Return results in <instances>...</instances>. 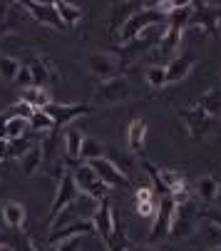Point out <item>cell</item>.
Here are the masks:
<instances>
[{"label":"cell","instance_id":"6da1fadb","mask_svg":"<svg viewBox=\"0 0 221 251\" xmlns=\"http://www.w3.org/2000/svg\"><path fill=\"white\" fill-rule=\"evenodd\" d=\"M162 23H167V15H162V13H159L157 8H152V5H144L142 10H137V13L120 27L117 40H120V45H127V43L137 40L139 35H144L149 27L162 25Z\"/></svg>","mask_w":221,"mask_h":251},{"label":"cell","instance_id":"7a4b0ae2","mask_svg":"<svg viewBox=\"0 0 221 251\" xmlns=\"http://www.w3.org/2000/svg\"><path fill=\"white\" fill-rule=\"evenodd\" d=\"M199 206L194 204V199L189 201H184V204H176L174 206V219H172V231L169 236H176V239H184V236H189L196 224H199Z\"/></svg>","mask_w":221,"mask_h":251},{"label":"cell","instance_id":"3957f363","mask_svg":"<svg viewBox=\"0 0 221 251\" xmlns=\"http://www.w3.org/2000/svg\"><path fill=\"white\" fill-rule=\"evenodd\" d=\"M70 172H72V176H75V184H77L80 194H87V197H92L95 201H102V199L107 197V189H109V187H104V184L99 182V176L95 174V169H92L87 162H80L75 169H70Z\"/></svg>","mask_w":221,"mask_h":251},{"label":"cell","instance_id":"277c9868","mask_svg":"<svg viewBox=\"0 0 221 251\" xmlns=\"http://www.w3.org/2000/svg\"><path fill=\"white\" fill-rule=\"evenodd\" d=\"M176 117L187 125V129H189V134L192 137H209L216 127H219V120H214V117H209L201 107H187V110H179L176 112Z\"/></svg>","mask_w":221,"mask_h":251},{"label":"cell","instance_id":"5b68a950","mask_svg":"<svg viewBox=\"0 0 221 251\" xmlns=\"http://www.w3.org/2000/svg\"><path fill=\"white\" fill-rule=\"evenodd\" d=\"M87 70L99 82H107V80H115L120 75L122 62L115 55H107V52H90L87 55Z\"/></svg>","mask_w":221,"mask_h":251},{"label":"cell","instance_id":"8992f818","mask_svg":"<svg viewBox=\"0 0 221 251\" xmlns=\"http://www.w3.org/2000/svg\"><path fill=\"white\" fill-rule=\"evenodd\" d=\"M129 95H132V90H129L127 77H115V80L99 82V87L95 90V102L97 104H117V102L129 100Z\"/></svg>","mask_w":221,"mask_h":251},{"label":"cell","instance_id":"52a82bcc","mask_svg":"<svg viewBox=\"0 0 221 251\" xmlns=\"http://www.w3.org/2000/svg\"><path fill=\"white\" fill-rule=\"evenodd\" d=\"M174 206L176 204L172 201V197H164L159 201V211H157V217L152 219V229H149V236H147V241H149V244H157V241H162V239L169 236L172 219H174Z\"/></svg>","mask_w":221,"mask_h":251},{"label":"cell","instance_id":"ba28073f","mask_svg":"<svg viewBox=\"0 0 221 251\" xmlns=\"http://www.w3.org/2000/svg\"><path fill=\"white\" fill-rule=\"evenodd\" d=\"M80 197V189H77V184H75V176H72V172L67 169L65 172V176L60 179V184H57V192H55V199H52V206H50V217H48V222H52L57 214L67 206V204H72Z\"/></svg>","mask_w":221,"mask_h":251},{"label":"cell","instance_id":"9c48e42d","mask_svg":"<svg viewBox=\"0 0 221 251\" xmlns=\"http://www.w3.org/2000/svg\"><path fill=\"white\" fill-rule=\"evenodd\" d=\"M45 112L50 115V120L55 122V129L67 127L72 120H77L82 115H90L92 107L90 104H65V102H52L45 107Z\"/></svg>","mask_w":221,"mask_h":251},{"label":"cell","instance_id":"30bf717a","mask_svg":"<svg viewBox=\"0 0 221 251\" xmlns=\"http://www.w3.org/2000/svg\"><path fill=\"white\" fill-rule=\"evenodd\" d=\"M92 224H95V234H97L102 241H107L109 236H112V231L117 229L115 209H112V199H109V197H104V199L97 204V209H95V214H92Z\"/></svg>","mask_w":221,"mask_h":251},{"label":"cell","instance_id":"8fae6325","mask_svg":"<svg viewBox=\"0 0 221 251\" xmlns=\"http://www.w3.org/2000/svg\"><path fill=\"white\" fill-rule=\"evenodd\" d=\"M92 169H95V174L99 176V182L104 184V187H129L132 184V179L129 176H124L112 162H109L107 157H99V159H92V162H87Z\"/></svg>","mask_w":221,"mask_h":251},{"label":"cell","instance_id":"7c38bea8","mask_svg":"<svg viewBox=\"0 0 221 251\" xmlns=\"http://www.w3.org/2000/svg\"><path fill=\"white\" fill-rule=\"evenodd\" d=\"M23 8L30 13L32 20H38V23L52 27V30H67L57 8H55V3H23Z\"/></svg>","mask_w":221,"mask_h":251},{"label":"cell","instance_id":"4fadbf2b","mask_svg":"<svg viewBox=\"0 0 221 251\" xmlns=\"http://www.w3.org/2000/svg\"><path fill=\"white\" fill-rule=\"evenodd\" d=\"M194 52H181L176 57L169 60V65L164 67L167 70V85L169 82H181L184 77H189V73L194 70Z\"/></svg>","mask_w":221,"mask_h":251},{"label":"cell","instance_id":"5bb4252c","mask_svg":"<svg viewBox=\"0 0 221 251\" xmlns=\"http://www.w3.org/2000/svg\"><path fill=\"white\" fill-rule=\"evenodd\" d=\"M82 142H85V134L75 127H67L65 132V167L75 169L82 159H80V150H82Z\"/></svg>","mask_w":221,"mask_h":251},{"label":"cell","instance_id":"9a60e30c","mask_svg":"<svg viewBox=\"0 0 221 251\" xmlns=\"http://www.w3.org/2000/svg\"><path fill=\"white\" fill-rule=\"evenodd\" d=\"M159 40L162 38H152V35H139L137 40H132V43H127V45H120L117 48V55H122V57H139V55H147L149 50H154L157 45H159Z\"/></svg>","mask_w":221,"mask_h":251},{"label":"cell","instance_id":"2e32d148","mask_svg":"<svg viewBox=\"0 0 221 251\" xmlns=\"http://www.w3.org/2000/svg\"><path fill=\"white\" fill-rule=\"evenodd\" d=\"M25 65L30 67V73H32V87H43V90H45L48 82L57 80L52 65H50L45 57H32V60H27Z\"/></svg>","mask_w":221,"mask_h":251},{"label":"cell","instance_id":"e0dca14e","mask_svg":"<svg viewBox=\"0 0 221 251\" xmlns=\"http://www.w3.org/2000/svg\"><path fill=\"white\" fill-rule=\"evenodd\" d=\"M144 5H137V3H115L112 5V18H109V32H120V27L137 13V10H142Z\"/></svg>","mask_w":221,"mask_h":251},{"label":"cell","instance_id":"ac0fdd59","mask_svg":"<svg viewBox=\"0 0 221 251\" xmlns=\"http://www.w3.org/2000/svg\"><path fill=\"white\" fill-rule=\"evenodd\" d=\"M181 40H184V32L167 25V30L162 32V40L157 45V52H162L164 57H176V50H179Z\"/></svg>","mask_w":221,"mask_h":251},{"label":"cell","instance_id":"d6986e66","mask_svg":"<svg viewBox=\"0 0 221 251\" xmlns=\"http://www.w3.org/2000/svg\"><path fill=\"white\" fill-rule=\"evenodd\" d=\"M0 244H3L5 251H38L32 246L30 236L23 234L20 229H10L8 234H3V236H0Z\"/></svg>","mask_w":221,"mask_h":251},{"label":"cell","instance_id":"ffe728a7","mask_svg":"<svg viewBox=\"0 0 221 251\" xmlns=\"http://www.w3.org/2000/svg\"><path fill=\"white\" fill-rule=\"evenodd\" d=\"M219 192H221V182H219L214 174H204V176L196 179V197H199L204 204L214 201V199L219 197Z\"/></svg>","mask_w":221,"mask_h":251},{"label":"cell","instance_id":"44dd1931","mask_svg":"<svg viewBox=\"0 0 221 251\" xmlns=\"http://www.w3.org/2000/svg\"><path fill=\"white\" fill-rule=\"evenodd\" d=\"M20 100L27 102L32 110H45L48 104H52L50 92L43 90V87H27V90H23V97H20Z\"/></svg>","mask_w":221,"mask_h":251},{"label":"cell","instance_id":"7402d4cb","mask_svg":"<svg viewBox=\"0 0 221 251\" xmlns=\"http://www.w3.org/2000/svg\"><path fill=\"white\" fill-rule=\"evenodd\" d=\"M196 107H201L209 117L219 120V117H221V90H209V92H204L201 100L196 102Z\"/></svg>","mask_w":221,"mask_h":251},{"label":"cell","instance_id":"603a6c76","mask_svg":"<svg viewBox=\"0 0 221 251\" xmlns=\"http://www.w3.org/2000/svg\"><path fill=\"white\" fill-rule=\"evenodd\" d=\"M20 167H23V172H25L27 176L43 169V152H40V145H32V147L25 152V157L20 159Z\"/></svg>","mask_w":221,"mask_h":251},{"label":"cell","instance_id":"cb8c5ba5","mask_svg":"<svg viewBox=\"0 0 221 251\" xmlns=\"http://www.w3.org/2000/svg\"><path fill=\"white\" fill-rule=\"evenodd\" d=\"M129 137V150L132 152H142L144 150V137H147V122L144 120H134L127 129Z\"/></svg>","mask_w":221,"mask_h":251},{"label":"cell","instance_id":"d4e9b609","mask_svg":"<svg viewBox=\"0 0 221 251\" xmlns=\"http://www.w3.org/2000/svg\"><path fill=\"white\" fill-rule=\"evenodd\" d=\"M3 222L10 229H20L23 222H25V209L18 201H5V206H3Z\"/></svg>","mask_w":221,"mask_h":251},{"label":"cell","instance_id":"484cf974","mask_svg":"<svg viewBox=\"0 0 221 251\" xmlns=\"http://www.w3.org/2000/svg\"><path fill=\"white\" fill-rule=\"evenodd\" d=\"M55 8H57V13H60V18H62V23H65L67 30L75 27V25L82 20V10H80L77 5H72V3H65V0H60V3H55Z\"/></svg>","mask_w":221,"mask_h":251},{"label":"cell","instance_id":"4316f807","mask_svg":"<svg viewBox=\"0 0 221 251\" xmlns=\"http://www.w3.org/2000/svg\"><path fill=\"white\" fill-rule=\"evenodd\" d=\"M104 154H107V150H104V145H102L99 139L85 137L82 150H80V159H82V162H92V159H99V157H104Z\"/></svg>","mask_w":221,"mask_h":251},{"label":"cell","instance_id":"83f0119b","mask_svg":"<svg viewBox=\"0 0 221 251\" xmlns=\"http://www.w3.org/2000/svg\"><path fill=\"white\" fill-rule=\"evenodd\" d=\"M27 125H30V129H35V132H52V129H55V122L50 120V115H48L45 110H35L32 117L27 120Z\"/></svg>","mask_w":221,"mask_h":251},{"label":"cell","instance_id":"f1b7e54d","mask_svg":"<svg viewBox=\"0 0 221 251\" xmlns=\"http://www.w3.org/2000/svg\"><path fill=\"white\" fill-rule=\"evenodd\" d=\"M20 65L23 62L18 57H13V55H0V77L3 80H15Z\"/></svg>","mask_w":221,"mask_h":251},{"label":"cell","instance_id":"f546056e","mask_svg":"<svg viewBox=\"0 0 221 251\" xmlns=\"http://www.w3.org/2000/svg\"><path fill=\"white\" fill-rule=\"evenodd\" d=\"M109 162H112L124 176H129L132 172H134V157H129V154H124V152H109V157H107Z\"/></svg>","mask_w":221,"mask_h":251},{"label":"cell","instance_id":"4dcf8cb0","mask_svg":"<svg viewBox=\"0 0 221 251\" xmlns=\"http://www.w3.org/2000/svg\"><path fill=\"white\" fill-rule=\"evenodd\" d=\"M30 129L27 120H20V117H10L8 120V129H5V139H18V137H25V132Z\"/></svg>","mask_w":221,"mask_h":251},{"label":"cell","instance_id":"1f68e13d","mask_svg":"<svg viewBox=\"0 0 221 251\" xmlns=\"http://www.w3.org/2000/svg\"><path fill=\"white\" fill-rule=\"evenodd\" d=\"M147 82H149L152 87L162 90L167 85V70L162 65H152V67H147Z\"/></svg>","mask_w":221,"mask_h":251},{"label":"cell","instance_id":"d6a6232c","mask_svg":"<svg viewBox=\"0 0 221 251\" xmlns=\"http://www.w3.org/2000/svg\"><path fill=\"white\" fill-rule=\"evenodd\" d=\"M32 147L30 137H18V139H10V159H23L25 152Z\"/></svg>","mask_w":221,"mask_h":251},{"label":"cell","instance_id":"836d02e7","mask_svg":"<svg viewBox=\"0 0 221 251\" xmlns=\"http://www.w3.org/2000/svg\"><path fill=\"white\" fill-rule=\"evenodd\" d=\"M32 112H35V110H32V107H30L27 102H23V100H20V102H15V104L10 107V110H8V115H10V117H20V120H30V117H32Z\"/></svg>","mask_w":221,"mask_h":251},{"label":"cell","instance_id":"e575fe53","mask_svg":"<svg viewBox=\"0 0 221 251\" xmlns=\"http://www.w3.org/2000/svg\"><path fill=\"white\" fill-rule=\"evenodd\" d=\"M137 211H139V217H144V219H154V217H157V211H159V201L152 199V201L137 204Z\"/></svg>","mask_w":221,"mask_h":251},{"label":"cell","instance_id":"d590c367","mask_svg":"<svg viewBox=\"0 0 221 251\" xmlns=\"http://www.w3.org/2000/svg\"><path fill=\"white\" fill-rule=\"evenodd\" d=\"M199 214H201L209 224H214V226L221 229V206H204Z\"/></svg>","mask_w":221,"mask_h":251},{"label":"cell","instance_id":"8d00e7d4","mask_svg":"<svg viewBox=\"0 0 221 251\" xmlns=\"http://www.w3.org/2000/svg\"><path fill=\"white\" fill-rule=\"evenodd\" d=\"M18 82H20V87L23 90H27V87H32V73H30V67L23 62L20 65V70H18V77H15Z\"/></svg>","mask_w":221,"mask_h":251},{"label":"cell","instance_id":"74e56055","mask_svg":"<svg viewBox=\"0 0 221 251\" xmlns=\"http://www.w3.org/2000/svg\"><path fill=\"white\" fill-rule=\"evenodd\" d=\"M57 251H82V236H75V239L60 241V244H57Z\"/></svg>","mask_w":221,"mask_h":251},{"label":"cell","instance_id":"f35d334b","mask_svg":"<svg viewBox=\"0 0 221 251\" xmlns=\"http://www.w3.org/2000/svg\"><path fill=\"white\" fill-rule=\"evenodd\" d=\"M134 197H137V204H144V201H152L154 199V192L149 187H139Z\"/></svg>","mask_w":221,"mask_h":251},{"label":"cell","instance_id":"ab89813d","mask_svg":"<svg viewBox=\"0 0 221 251\" xmlns=\"http://www.w3.org/2000/svg\"><path fill=\"white\" fill-rule=\"evenodd\" d=\"M10 159V142L8 139H0V162Z\"/></svg>","mask_w":221,"mask_h":251},{"label":"cell","instance_id":"60d3db41","mask_svg":"<svg viewBox=\"0 0 221 251\" xmlns=\"http://www.w3.org/2000/svg\"><path fill=\"white\" fill-rule=\"evenodd\" d=\"M8 120H10V115H8V112H3V115H0V139H5V129H8Z\"/></svg>","mask_w":221,"mask_h":251},{"label":"cell","instance_id":"b9f144b4","mask_svg":"<svg viewBox=\"0 0 221 251\" xmlns=\"http://www.w3.org/2000/svg\"><path fill=\"white\" fill-rule=\"evenodd\" d=\"M127 251H152L149 246H137V244H129L127 246Z\"/></svg>","mask_w":221,"mask_h":251},{"label":"cell","instance_id":"7bdbcfd3","mask_svg":"<svg viewBox=\"0 0 221 251\" xmlns=\"http://www.w3.org/2000/svg\"><path fill=\"white\" fill-rule=\"evenodd\" d=\"M40 251H57V246H52V244H48L45 249H40Z\"/></svg>","mask_w":221,"mask_h":251},{"label":"cell","instance_id":"ee69618b","mask_svg":"<svg viewBox=\"0 0 221 251\" xmlns=\"http://www.w3.org/2000/svg\"><path fill=\"white\" fill-rule=\"evenodd\" d=\"M211 251H221V246H214V249H211Z\"/></svg>","mask_w":221,"mask_h":251},{"label":"cell","instance_id":"f6af8a7d","mask_svg":"<svg viewBox=\"0 0 221 251\" xmlns=\"http://www.w3.org/2000/svg\"><path fill=\"white\" fill-rule=\"evenodd\" d=\"M0 172H3V162H0Z\"/></svg>","mask_w":221,"mask_h":251},{"label":"cell","instance_id":"bcb514c9","mask_svg":"<svg viewBox=\"0 0 221 251\" xmlns=\"http://www.w3.org/2000/svg\"><path fill=\"white\" fill-rule=\"evenodd\" d=\"M0 251H5V249H3V244H0Z\"/></svg>","mask_w":221,"mask_h":251}]
</instances>
